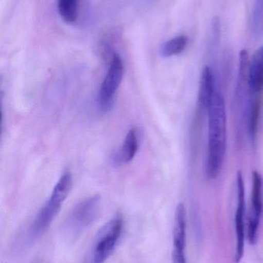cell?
I'll return each instance as SVG.
<instances>
[{
    "label": "cell",
    "instance_id": "8992f818",
    "mask_svg": "<svg viewBox=\"0 0 263 263\" xmlns=\"http://www.w3.org/2000/svg\"><path fill=\"white\" fill-rule=\"evenodd\" d=\"M237 183V206L235 213V233H236V249L235 262L239 263L245 252V241L247 237L246 227V192L245 183L241 172H238L236 177Z\"/></svg>",
    "mask_w": 263,
    "mask_h": 263
},
{
    "label": "cell",
    "instance_id": "4fadbf2b",
    "mask_svg": "<svg viewBox=\"0 0 263 263\" xmlns=\"http://www.w3.org/2000/svg\"><path fill=\"white\" fill-rule=\"evenodd\" d=\"M188 37L186 35H179L165 42L161 46L159 52L164 58L179 55L186 49L188 45Z\"/></svg>",
    "mask_w": 263,
    "mask_h": 263
},
{
    "label": "cell",
    "instance_id": "6da1fadb",
    "mask_svg": "<svg viewBox=\"0 0 263 263\" xmlns=\"http://www.w3.org/2000/svg\"><path fill=\"white\" fill-rule=\"evenodd\" d=\"M207 111L208 133L206 175L208 179H216L222 172L226 152V111L220 92H216Z\"/></svg>",
    "mask_w": 263,
    "mask_h": 263
},
{
    "label": "cell",
    "instance_id": "30bf717a",
    "mask_svg": "<svg viewBox=\"0 0 263 263\" xmlns=\"http://www.w3.org/2000/svg\"><path fill=\"white\" fill-rule=\"evenodd\" d=\"M216 92V79L213 69L210 66H205L199 84V102L200 106L208 110Z\"/></svg>",
    "mask_w": 263,
    "mask_h": 263
},
{
    "label": "cell",
    "instance_id": "ba28073f",
    "mask_svg": "<svg viewBox=\"0 0 263 263\" xmlns=\"http://www.w3.org/2000/svg\"><path fill=\"white\" fill-rule=\"evenodd\" d=\"M248 86L250 92L258 94L263 91V46L250 59Z\"/></svg>",
    "mask_w": 263,
    "mask_h": 263
},
{
    "label": "cell",
    "instance_id": "9c48e42d",
    "mask_svg": "<svg viewBox=\"0 0 263 263\" xmlns=\"http://www.w3.org/2000/svg\"><path fill=\"white\" fill-rule=\"evenodd\" d=\"M60 204L49 199L34 220L31 228V235L34 237H38L43 234L49 228L60 212Z\"/></svg>",
    "mask_w": 263,
    "mask_h": 263
},
{
    "label": "cell",
    "instance_id": "7c38bea8",
    "mask_svg": "<svg viewBox=\"0 0 263 263\" xmlns=\"http://www.w3.org/2000/svg\"><path fill=\"white\" fill-rule=\"evenodd\" d=\"M72 183L71 173L69 172L63 173L54 186L49 199L62 205L71 192Z\"/></svg>",
    "mask_w": 263,
    "mask_h": 263
},
{
    "label": "cell",
    "instance_id": "3957f363",
    "mask_svg": "<svg viewBox=\"0 0 263 263\" xmlns=\"http://www.w3.org/2000/svg\"><path fill=\"white\" fill-rule=\"evenodd\" d=\"M124 76V64L121 57L113 54L106 76L99 91V106L103 112H108L114 104V96L118 89Z\"/></svg>",
    "mask_w": 263,
    "mask_h": 263
},
{
    "label": "cell",
    "instance_id": "5b68a950",
    "mask_svg": "<svg viewBox=\"0 0 263 263\" xmlns=\"http://www.w3.org/2000/svg\"><path fill=\"white\" fill-rule=\"evenodd\" d=\"M263 213V179L260 173L253 172L251 208L247 227V238L252 245L256 244Z\"/></svg>",
    "mask_w": 263,
    "mask_h": 263
},
{
    "label": "cell",
    "instance_id": "277c9868",
    "mask_svg": "<svg viewBox=\"0 0 263 263\" xmlns=\"http://www.w3.org/2000/svg\"><path fill=\"white\" fill-rule=\"evenodd\" d=\"M123 219L117 216L111 219L99 232L93 255L94 263H103L110 257L120 239Z\"/></svg>",
    "mask_w": 263,
    "mask_h": 263
},
{
    "label": "cell",
    "instance_id": "5bb4252c",
    "mask_svg": "<svg viewBox=\"0 0 263 263\" xmlns=\"http://www.w3.org/2000/svg\"><path fill=\"white\" fill-rule=\"evenodd\" d=\"M79 0H58L59 14L65 23L72 24L78 18Z\"/></svg>",
    "mask_w": 263,
    "mask_h": 263
},
{
    "label": "cell",
    "instance_id": "8fae6325",
    "mask_svg": "<svg viewBox=\"0 0 263 263\" xmlns=\"http://www.w3.org/2000/svg\"><path fill=\"white\" fill-rule=\"evenodd\" d=\"M138 148V138L137 130L131 129L128 132L124 141L123 145L120 148L118 156H116L119 163H129L133 160Z\"/></svg>",
    "mask_w": 263,
    "mask_h": 263
},
{
    "label": "cell",
    "instance_id": "52a82bcc",
    "mask_svg": "<svg viewBox=\"0 0 263 263\" xmlns=\"http://www.w3.org/2000/svg\"><path fill=\"white\" fill-rule=\"evenodd\" d=\"M186 231V209L183 203H179L174 215L172 263H187Z\"/></svg>",
    "mask_w": 263,
    "mask_h": 263
},
{
    "label": "cell",
    "instance_id": "9a60e30c",
    "mask_svg": "<svg viewBox=\"0 0 263 263\" xmlns=\"http://www.w3.org/2000/svg\"><path fill=\"white\" fill-rule=\"evenodd\" d=\"M262 15L263 0H255L253 15H252V28L256 35H257L260 31Z\"/></svg>",
    "mask_w": 263,
    "mask_h": 263
},
{
    "label": "cell",
    "instance_id": "7a4b0ae2",
    "mask_svg": "<svg viewBox=\"0 0 263 263\" xmlns=\"http://www.w3.org/2000/svg\"><path fill=\"white\" fill-rule=\"evenodd\" d=\"M100 196H90L75 205L66 221V231L71 236H79L95 220L100 210Z\"/></svg>",
    "mask_w": 263,
    "mask_h": 263
}]
</instances>
